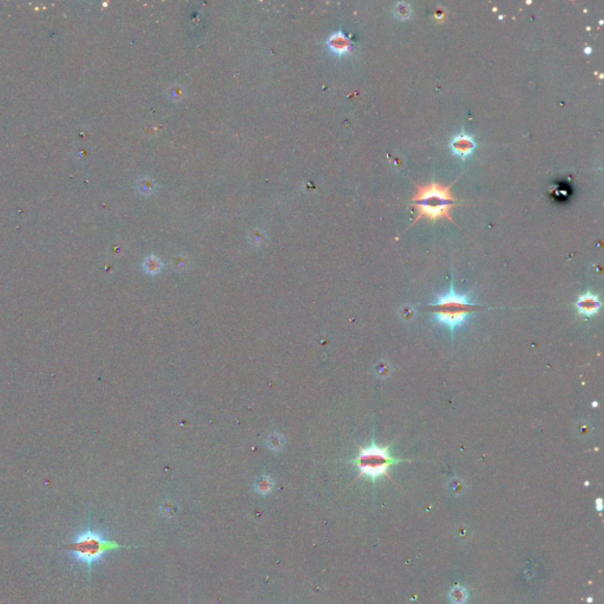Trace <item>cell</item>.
Wrapping results in <instances>:
<instances>
[{
	"label": "cell",
	"mask_w": 604,
	"mask_h": 604,
	"mask_svg": "<svg viewBox=\"0 0 604 604\" xmlns=\"http://www.w3.org/2000/svg\"><path fill=\"white\" fill-rule=\"evenodd\" d=\"M425 308L431 313L433 321L449 328L452 335L457 328L467 323L471 315L483 310L480 304L470 300L469 293H457L453 284H451L447 293L438 295L437 301L427 304Z\"/></svg>",
	"instance_id": "6da1fadb"
},
{
	"label": "cell",
	"mask_w": 604,
	"mask_h": 604,
	"mask_svg": "<svg viewBox=\"0 0 604 604\" xmlns=\"http://www.w3.org/2000/svg\"><path fill=\"white\" fill-rule=\"evenodd\" d=\"M451 187L452 186H444L439 182H430L424 186L415 183L417 189L412 196V207L417 212V216L414 217L412 226L423 217L431 221L447 219L454 222L450 212L458 199L451 193Z\"/></svg>",
	"instance_id": "7a4b0ae2"
},
{
	"label": "cell",
	"mask_w": 604,
	"mask_h": 604,
	"mask_svg": "<svg viewBox=\"0 0 604 604\" xmlns=\"http://www.w3.org/2000/svg\"><path fill=\"white\" fill-rule=\"evenodd\" d=\"M66 550L70 551L71 556L79 563L85 564L87 569H90L96 562L102 560L108 553L113 550H118L122 548H130L125 545H121L111 538L106 537L103 531L96 530L91 528L89 523L87 527L83 530L78 531L73 536L69 543L65 544Z\"/></svg>",
	"instance_id": "3957f363"
},
{
	"label": "cell",
	"mask_w": 604,
	"mask_h": 604,
	"mask_svg": "<svg viewBox=\"0 0 604 604\" xmlns=\"http://www.w3.org/2000/svg\"><path fill=\"white\" fill-rule=\"evenodd\" d=\"M404 462H411V459L394 457L391 453V445L381 446V445L376 444L373 438L372 443L368 446L360 447L358 456L350 463L359 470L358 477L365 476L373 483H375V480L381 477L389 478L388 471L391 470V467Z\"/></svg>",
	"instance_id": "277c9868"
},
{
	"label": "cell",
	"mask_w": 604,
	"mask_h": 604,
	"mask_svg": "<svg viewBox=\"0 0 604 604\" xmlns=\"http://www.w3.org/2000/svg\"><path fill=\"white\" fill-rule=\"evenodd\" d=\"M601 300L599 295L593 293V292L587 291L584 292L577 298L575 302V308H576L577 314L583 317H594L600 314L601 310Z\"/></svg>",
	"instance_id": "5b68a950"
},
{
	"label": "cell",
	"mask_w": 604,
	"mask_h": 604,
	"mask_svg": "<svg viewBox=\"0 0 604 604\" xmlns=\"http://www.w3.org/2000/svg\"><path fill=\"white\" fill-rule=\"evenodd\" d=\"M450 148L454 155L462 158H466L472 155L476 149V141L472 136L466 132H460L454 136L450 142Z\"/></svg>",
	"instance_id": "8992f818"
},
{
	"label": "cell",
	"mask_w": 604,
	"mask_h": 604,
	"mask_svg": "<svg viewBox=\"0 0 604 604\" xmlns=\"http://www.w3.org/2000/svg\"><path fill=\"white\" fill-rule=\"evenodd\" d=\"M329 48L336 54H345L350 50V39L342 32H336L328 40Z\"/></svg>",
	"instance_id": "52a82bcc"
},
{
	"label": "cell",
	"mask_w": 604,
	"mask_h": 604,
	"mask_svg": "<svg viewBox=\"0 0 604 604\" xmlns=\"http://www.w3.org/2000/svg\"><path fill=\"white\" fill-rule=\"evenodd\" d=\"M449 599L453 604H464L469 599V593L464 587L456 586L450 590Z\"/></svg>",
	"instance_id": "ba28073f"
},
{
	"label": "cell",
	"mask_w": 604,
	"mask_h": 604,
	"mask_svg": "<svg viewBox=\"0 0 604 604\" xmlns=\"http://www.w3.org/2000/svg\"><path fill=\"white\" fill-rule=\"evenodd\" d=\"M256 491L259 493H261V495H266V493H269L272 491L273 489V482L271 480V478H262L260 479L258 483H256L255 485Z\"/></svg>",
	"instance_id": "9c48e42d"
},
{
	"label": "cell",
	"mask_w": 604,
	"mask_h": 604,
	"mask_svg": "<svg viewBox=\"0 0 604 604\" xmlns=\"http://www.w3.org/2000/svg\"><path fill=\"white\" fill-rule=\"evenodd\" d=\"M394 12H395V15H397L398 18L408 19L412 13V9L410 7V5L406 4V2H399V4L395 6Z\"/></svg>",
	"instance_id": "30bf717a"
},
{
	"label": "cell",
	"mask_w": 604,
	"mask_h": 604,
	"mask_svg": "<svg viewBox=\"0 0 604 604\" xmlns=\"http://www.w3.org/2000/svg\"><path fill=\"white\" fill-rule=\"evenodd\" d=\"M145 267H147V271L148 272L155 273V272H157L158 269H160L161 265H160V262H158L157 259L149 258L147 260V262H145Z\"/></svg>",
	"instance_id": "8fae6325"
},
{
	"label": "cell",
	"mask_w": 604,
	"mask_h": 604,
	"mask_svg": "<svg viewBox=\"0 0 604 604\" xmlns=\"http://www.w3.org/2000/svg\"><path fill=\"white\" fill-rule=\"evenodd\" d=\"M595 505H596L597 511H602V499H601V498L596 499V501H595Z\"/></svg>",
	"instance_id": "7c38bea8"
},
{
	"label": "cell",
	"mask_w": 604,
	"mask_h": 604,
	"mask_svg": "<svg viewBox=\"0 0 604 604\" xmlns=\"http://www.w3.org/2000/svg\"><path fill=\"white\" fill-rule=\"evenodd\" d=\"M584 52H587V53H590V52H592V50H590L589 47H587L586 50H584Z\"/></svg>",
	"instance_id": "4fadbf2b"
}]
</instances>
